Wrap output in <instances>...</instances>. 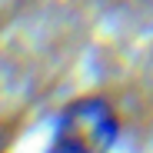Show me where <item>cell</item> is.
I'll use <instances>...</instances> for the list:
<instances>
[{"instance_id":"6da1fadb","label":"cell","mask_w":153,"mask_h":153,"mask_svg":"<svg viewBox=\"0 0 153 153\" xmlns=\"http://www.w3.org/2000/svg\"><path fill=\"white\" fill-rule=\"evenodd\" d=\"M120 143V113L103 93H80L53 117L43 153H113Z\"/></svg>"}]
</instances>
